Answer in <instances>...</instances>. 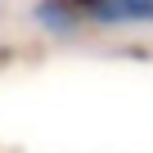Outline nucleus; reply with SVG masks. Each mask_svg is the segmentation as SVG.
Masks as SVG:
<instances>
[{
  "label": "nucleus",
  "mask_w": 153,
  "mask_h": 153,
  "mask_svg": "<svg viewBox=\"0 0 153 153\" xmlns=\"http://www.w3.org/2000/svg\"><path fill=\"white\" fill-rule=\"evenodd\" d=\"M32 18L54 36L76 27H153V0H36Z\"/></svg>",
  "instance_id": "1"
}]
</instances>
